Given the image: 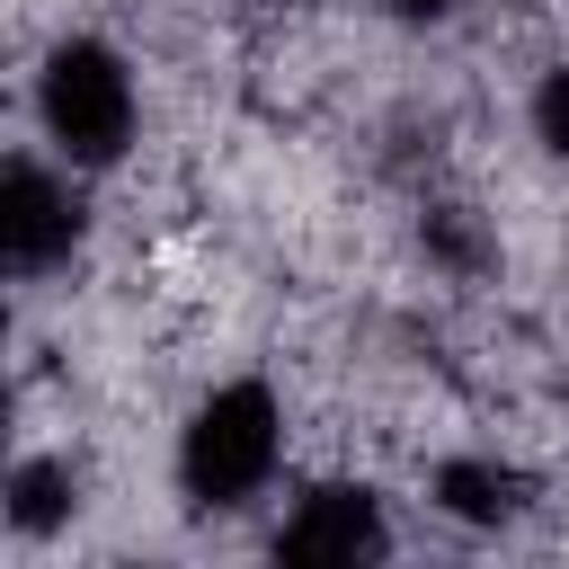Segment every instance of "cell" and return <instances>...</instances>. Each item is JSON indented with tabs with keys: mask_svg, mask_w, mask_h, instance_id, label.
Here are the masks:
<instances>
[{
	"mask_svg": "<svg viewBox=\"0 0 569 569\" xmlns=\"http://www.w3.org/2000/svg\"><path fill=\"white\" fill-rule=\"evenodd\" d=\"M276 462H284V400L258 373L213 382L178 427V498L196 516H240L249 498H267Z\"/></svg>",
	"mask_w": 569,
	"mask_h": 569,
	"instance_id": "cell-1",
	"label": "cell"
},
{
	"mask_svg": "<svg viewBox=\"0 0 569 569\" xmlns=\"http://www.w3.org/2000/svg\"><path fill=\"white\" fill-rule=\"evenodd\" d=\"M36 133L53 160H71L80 178L89 169H116L142 133V89H133V62L107 44V36H62L44 62H36Z\"/></svg>",
	"mask_w": 569,
	"mask_h": 569,
	"instance_id": "cell-2",
	"label": "cell"
},
{
	"mask_svg": "<svg viewBox=\"0 0 569 569\" xmlns=\"http://www.w3.org/2000/svg\"><path fill=\"white\" fill-rule=\"evenodd\" d=\"M89 240V204H80V169L71 160H36L18 151L0 169V267L18 284H44L53 267H71Z\"/></svg>",
	"mask_w": 569,
	"mask_h": 569,
	"instance_id": "cell-3",
	"label": "cell"
},
{
	"mask_svg": "<svg viewBox=\"0 0 569 569\" xmlns=\"http://www.w3.org/2000/svg\"><path fill=\"white\" fill-rule=\"evenodd\" d=\"M267 551L284 569H373V560H391V516L365 480H311L284 507V525L267 533Z\"/></svg>",
	"mask_w": 569,
	"mask_h": 569,
	"instance_id": "cell-4",
	"label": "cell"
},
{
	"mask_svg": "<svg viewBox=\"0 0 569 569\" xmlns=\"http://www.w3.org/2000/svg\"><path fill=\"white\" fill-rule=\"evenodd\" d=\"M427 507L462 533H507V525L533 516V471H516L498 453H445L427 471Z\"/></svg>",
	"mask_w": 569,
	"mask_h": 569,
	"instance_id": "cell-5",
	"label": "cell"
},
{
	"mask_svg": "<svg viewBox=\"0 0 569 569\" xmlns=\"http://www.w3.org/2000/svg\"><path fill=\"white\" fill-rule=\"evenodd\" d=\"M0 516L18 542H53L71 516H80V471L62 453H18L9 480H0Z\"/></svg>",
	"mask_w": 569,
	"mask_h": 569,
	"instance_id": "cell-6",
	"label": "cell"
},
{
	"mask_svg": "<svg viewBox=\"0 0 569 569\" xmlns=\"http://www.w3.org/2000/svg\"><path fill=\"white\" fill-rule=\"evenodd\" d=\"M418 240H427V249H436L445 267H462V276H480V267H489V231L471 222V204H427Z\"/></svg>",
	"mask_w": 569,
	"mask_h": 569,
	"instance_id": "cell-7",
	"label": "cell"
},
{
	"mask_svg": "<svg viewBox=\"0 0 569 569\" xmlns=\"http://www.w3.org/2000/svg\"><path fill=\"white\" fill-rule=\"evenodd\" d=\"M525 133H533L551 160H569V62H542V71H533V98H525Z\"/></svg>",
	"mask_w": 569,
	"mask_h": 569,
	"instance_id": "cell-8",
	"label": "cell"
},
{
	"mask_svg": "<svg viewBox=\"0 0 569 569\" xmlns=\"http://www.w3.org/2000/svg\"><path fill=\"white\" fill-rule=\"evenodd\" d=\"M462 0H382V18H400V27H445Z\"/></svg>",
	"mask_w": 569,
	"mask_h": 569,
	"instance_id": "cell-9",
	"label": "cell"
}]
</instances>
